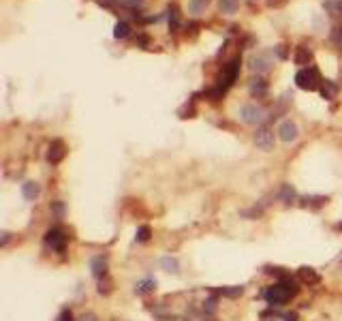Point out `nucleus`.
Masks as SVG:
<instances>
[{"instance_id": "1", "label": "nucleus", "mask_w": 342, "mask_h": 321, "mask_svg": "<svg viewBox=\"0 0 342 321\" xmlns=\"http://www.w3.org/2000/svg\"><path fill=\"white\" fill-rule=\"evenodd\" d=\"M298 291H300L298 283H295L293 279H289V276H282L278 283L269 285V287L265 289L263 298L269 306H284L291 298L298 296Z\"/></svg>"}, {"instance_id": "2", "label": "nucleus", "mask_w": 342, "mask_h": 321, "mask_svg": "<svg viewBox=\"0 0 342 321\" xmlns=\"http://www.w3.org/2000/svg\"><path fill=\"white\" fill-rule=\"evenodd\" d=\"M238 73H240V58H233L231 62H227V67L222 69V75H220V79H218V86L214 88L212 92H208L210 96H220V94H224V90L236 82L238 79Z\"/></svg>"}, {"instance_id": "3", "label": "nucleus", "mask_w": 342, "mask_h": 321, "mask_svg": "<svg viewBox=\"0 0 342 321\" xmlns=\"http://www.w3.org/2000/svg\"><path fill=\"white\" fill-rule=\"evenodd\" d=\"M323 79H321V73L317 71V67H306V69H300L298 75H295V86L300 88V90H317L321 88Z\"/></svg>"}, {"instance_id": "4", "label": "nucleus", "mask_w": 342, "mask_h": 321, "mask_svg": "<svg viewBox=\"0 0 342 321\" xmlns=\"http://www.w3.org/2000/svg\"><path fill=\"white\" fill-rule=\"evenodd\" d=\"M240 118L244 120L246 124H263L265 122V110L257 103H246L244 107L240 110Z\"/></svg>"}, {"instance_id": "5", "label": "nucleus", "mask_w": 342, "mask_h": 321, "mask_svg": "<svg viewBox=\"0 0 342 321\" xmlns=\"http://www.w3.org/2000/svg\"><path fill=\"white\" fill-rule=\"evenodd\" d=\"M45 244H47L51 251H56V253H65V248H67V236H65V231L58 229V227L49 229L47 234H45Z\"/></svg>"}, {"instance_id": "6", "label": "nucleus", "mask_w": 342, "mask_h": 321, "mask_svg": "<svg viewBox=\"0 0 342 321\" xmlns=\"http://www.w3.org/2000/svg\"><path fill=\"white\" fill-rule=\"evenodd\" d=\"M272 65H274V58L269 51H261V54H257V56L250 58V62H248V67L253 69L255 73H267V71L272 69Z\"/></svg>"}, {"instance_id": "7", "label": "nucleus", "mask_w": 342, "mask_h": 321, "mask_svg": "<svg viewBox=\"0 0 342 321\" xmlns=\"http://www.w3.org/2000/svg\"><path fill=\"white\" fill-rule=\"evenodd\" d=\"M255 144L261 150H272L274 148V133H272V129L265 127V124H261V127L257 129V133H255Z\"/></svg>"}, {"instance_id": "8", "label": "nucleus", "mask_w": 342, "mask_h": 321, "mask_svg": "<svg viewBox=\"0 0 342 321\" xmlns=\"http://www.w3.org/2000/svg\"><path fill=\"white\" fill-rule=\"evenodd\" d=\"M300 135V131H298V124H295L293 120H284L280 122V127H278V137H280L284 144H289V141H295Z\"/></svg>"}, {"instance_id": "9", "label": "nucleus", "mask_w": 342, "mask_h": 321, "mask_svg": "<svg viewBox=\"0 0 342 321\" xmlns=\"http://www.w3.org/2000/svg\"><path fill=\"white\" fill-rule=\"evenodd\" d=\"M65 154H67V148H65V144H62L60 139H56V141H51V146H49V152H47V161L49 163H60L62 158H65Z\"/></svg>"}, {"instance_id": "10", "label": "nucleus", "mask_w": 342, "mask_h": 321, "mask_svg": "<svg viewBox=\"0 0 342 321\" xmlns=\"http://www.w3.org/2000/svg\"><path fill=\"white\" fill-rule=\"evenodd\" d=\"M22 195H24V199H28V201H34L41 195V186L37 184V182H32V180H28V182H24L22 184Z\"/></svg>"}, {"instance_id": "11", "label": "nucleus", "mask_w": 342, "mask_h": 321, "mask_svg": "<svg viewBox=\"0 0 342 321\" xmlns=\"http://www.w3.org/2000/svg\"><path fill=\"white\" fill-rule=\"evenodd\" d=\"M298 276H300V281L302 283H306V285H317L319 281H321V276L312 270V268H300V272H298Z\"/></svg>"}, {"instance_id": "12", "label": "nucleus", "mask_w": 342, "mask_h": 321, "mask_svg": "<svg viewBox=\"0 0 342 321\" xmlns=\"http://www.w3.org/2000/svg\"><path fill=\"white\" fill-rule=\"evenodd\" d=\"M90 270H92V274L96 276V279H105L107 276V263L103 257H94L92 261H90Z\"/></svg>"}, {"instance_id": "13", "label": "nucleus", "mask_w": 342, "mask_h": 321, "mask_svg": "<svg viewBox=\"0 0 342 321\" xmlns=\"http://www.w3.org/2000/svg\"><path fill=\"white\" fill-rule=\"evenodd\" d=\"M158 265L169 274H178L180 272V263H178L176 257H163V259L158 261Z\"/></svg>"}, {"instance_id": "14", "label": "nucleus", "mask_w": 342, "mask_h": 321, "mask_svg": "<svg viewBox=\"0 0 342 321\" xmlns=\"http://www.w3.org/2000/svg\"><path fill=\"white\" fill-rule=\"evenodd\" d=\"M323 9H325L329 15L342 17V0H325V3H323Z\"/></svg>"}, {"instance_id": "15", "label": "nucleus", "mask_w": 342, "mask_h": 321, "mask_svg": "<svg viewBox=\"0 0 342 321\" xmlns=\"http://www.w3.org/2000/svg\"><path fill=\"white\" fill-rule=\"evenodd\" d=\"M310 60H312V54L306 47H298V51H295V65H300V67L306 69V65L310 67Z\"/></svg>"}, {"instance_id": "16", "label": "nucleus", "mask_w": 342, "mask_h": 321, "mask_svg": "<svg viewBox=\"0 0 342 321\" xmlns=\"http://www.w3.org/2000/svg\"><path fill=\"white\" fill-rule=\"evenodd\" d=\"M319 90H321V96H323V99L329 101V99H334V96H336V84L329 82V79H323V84H321Z\"/></svg>"}, {"instance_id": "17", "label": "nucleus", "mask_w": 342, "mask_h": 321, "mask_svg": "<svg viewBox=\"0 0 342 321\" xmlns=\"http://www.w3.org/2000/svg\"><path fill=\"white\" fill-rule=\"evenodd\" d=\"M156 289V281L154 279H143L137 283V287H135V293H150Z\"/></svg>"}, {"instance_id": "18", "label": "nucleus", "mask_w": 342, "mask_h": 321, "mask_svg": "<svg viewBox=\"0 0 342 321\" xmlns=\"http://www.w3.org/2000/svg\"><path fill=\"white\" fill-rule=\"evenodd\" d=\"M129 34H131V26L127 22H118L113 26V37L116 39H127Z\"/></svg>"}, {"instance_id": "19", "label": "nucleus", "mask_w": 342, "mask_h": 321, "mask_svg": "<svg viewBox=\"0 0 342 321\" xmlns=\"http://www.w3.org/2000/svg\"><path fill=\"white\" fill-rule=\"evenodd\" d=\"M278 197H280L284 203H291V201H295V189L291 184H282V189H280V193H278Z\"/></svg>"}, {"instance_id": "20", "label": "nucleus", "mask_w": 342, "mask_h": 321, "mask_svg": "<svg viewBox=\"0 0 342 321\" xmlns=\"http://www.w3.org/2000/svg\"><path fill=\"white\" fill-rule=\"evenodd\" d=\"M238 7H240L238 0H220V3H218V9H220L222 13H227V15L236 13V11H238Z\"/></svg>"}, {"instance_id": "21", "label": "nucleus", "mask_w": 342, "mask_h": 321, "mask_svg": "<svg viewBox=\"0 0 342 321\" xmlns=\"http://www.w3.org/2000/svg\"><path fill=\"white\" fill-rule=\"evenodd\" d=\"M327 201V197H321V195H310V197L302 199V206H323Z\"/></svg>"}, {"instance_id": "22", "label": "nucleus", "mask_w": 342, "mask_h": 321, "mask_svg": "<svg viewBox=\"0 0 342 321\" xmlns=\"http://www.w3.org/2000/svg\"><path fill=\"white\" fill-rule=\"evenodd\" d=\"M150 236H152V229L148 225H141L137 229V236H135V240H137V242H148Z\"/></svg>"}, {"instance_id": "23", "label": "nucleus", "mask_w": 342, "mask_h": 321, "mask_svg": "<svg viewBox=\"0 0 342 321\" xmlns=\"http://www.w3.org/2000/svg\"><path fill=\"white\" fill-rule=\"evenodd\" d=\"M51 212L56 219H65V203L62 201H51Z\"/></svg>"}, {"instance_id": "24", "label": "nucleus", "mask_w": 342, "mask_h": 321, "mask_svg": "<svg viewBox=\"0 0 342 321\" xmlns=\"http://www.w3.org/2000/svg\"><path fill=\"white\" fill-rule=\"evenodd\" d=\"M220 293L222 296H227V298H238V296H242V293H244V287H231V289H220Z\"/></svg>"}, {"instance_id": "25", "label": "nucleus", "mask_w": 342, "mask_h": 321, "mask_svg": "<svg viewBox=\"0 0 342 321\" xmlns=\"http://www.w3.org/2000/svg\"><path fill=\"white\" fill-rule=\"evenodd\" d=\"M331 41H334V45H338L342 49V24L331 30Z\"/></svg>"}, {"instance_id": "26", "label": "nucleus", "mask_w": 342, "mask_h": 321, "mask_svg": "<svg viewBox=\"0 0 342 321\" xmlns=\"http://www.w3.org/2000/svg\"><path fill=\"white\" fill-rule=\"evenodd\" d=\"M263 321H298V315L289 313V315H274V317H265Z\"/></svg>"}, {"instance_id": "27", "label": "nucleus", "mask_w": 342, "mask_h": 321, "mask_svg": "<svg viewBox=\"0 0 342 321\" xmlns=\"http://www.w3.org/2000/svg\"><path fill=\"white\" fill-rule=\"evenodd\" d=\"M188 9H191V13H201L205 9V0H191Z\"/></svg>"}, {"instance_id": "28", "label": "nucleus", "mask_w": 342, "mask_h": 321, "mask_svg": "<svg viewBox=\"0 0 342 321\" xmlns=\"http://www.w3.org/2000/svg\"><path fill=\"white\" fill-rule=\"evenodd\" d=\"M169 26H171V30L178 28V9L176 7L169 9Z\"/></svg>"}, {"instance_id": "29", "label": "nucleus", "mask_w": 342, "mask_h": 321, "mask_svg": "<svg viewBox=\"0 0 342 321\" xmlns=\"http://www.w3.org/2000/svg\"><path fill=\"white\" fill-rule=\"evenodd\" d=\"M265 88H267V86L261 82V79H253V84H250V90H253V92H259V94H263Z\"/></svg>"}, {"instance_id": "30", "label": "nucleus", "mask_w": 342, "mask_h": 321, "mask_svg": "<svg viewBox=\"0 0 342 321\" xmlns=\"http://www.w3.org/2000/svg\"><path fill=\"white\" fill-rule=\"evenodd\" d=\"M56 321H73V313H71V310H62Z\"/></svg>"}, {"instance_id": "31", "label": "nucleus", "mask_w": 342, "mask_h": 321, "mask_svg": "<svg viewBox=\"0 0 342 321\" xmlns=\"http://www.w3.org/2000/svg\"><path fill=\"white\" fill-rule=\"evenodd\" d=\"M216 308V300L214 298H210L208 302H203V310H214Z\"/></svg>"}, {"instance_id": "32", "label": "nucleus", "mask_w": 342, "mask_h": 321, "mask_svg": "<svg viewBox=\"0 0 342 321\" xmlns=\"http://www.w3.org/2000/svg\"><path fill=\"white\" fill-rule=\"evenodd\" d=\"M79 321H98L94 313H84L82 317H79Z\"/></svg>"}, {"instance_id": "33", "label": "nucleus", "mask_w": 342, "mask_h": 321, "mask_svg": "<svg viewBox=\"0 0 342 321\" xmlns=\"http://www.w3.org/2000/svg\"><path fill=\"white\" fill-rule=\"evenodd\" d=\"M101 7H107V9H111V7H116V0H96Z\"/></svg>"}, {"instance_id": "34", "label": "nucleus", "mask_w": 342, "mask_h": 321, "mask_svg": "<svg viewBox=\"0 0 342 321\" xmlns=\"http://www.w3.org/2000/svg\"><path fill=\"white\" fill-rule=\"evenodd\" d=\"M282 3H284V0H267L269 7H278V5H282Z\"/></svg>"}, {"instance_id": "35", "label": "nucleus", "mask_w": 342, "mask_h": 321, "mask_svg": "<svg viewBox=\"0 0 342 321\" xmlns=\"http://www.w3.org/2000/svg\"><path fill=\"white\" fill-rule=\"evenodd\" d=\"M141 3V0H124V5H127V7H135V5H139Z\"/></svg>"}, {"instance_id": "36", "label": "nucleus", "mask_w": 342, "mask_h": 321, "mask_svg": "<svg viewBox=\"0 0 342 321\" xmlns=\"http://www.w3.org/2000/svg\"><path fill=\"white\" fill-rule=\"evenodd\" d=\"M9 242V231H3V246Z\"/></svg>"}, {"instance_id": "37", "label": "nucleus", "mask_w": 342, "mask_h": 321, "mask_svg": "<svg viewBox=\"0 0 342 321\" xmlns=\"http://www.w3.org/2000/svg\"><path fill=\"white\" fill-rule=\"evenodd\" d=\"M340 259H342V255H340Z\"/></svg>"}, {"instance_id": "38", "label": "nucleus", "mask_w": 342, "mask_h": 321, "mask_svg": "<svg viewBox=\"0 0 342 321\" xmlns=\"http://www.w3.org/2000/svg\"><path fill=\"white\" fill-rule=\"evenodd\" d=\"M205 3H208V0H205Z\"/></svg>"}]
</instances>
